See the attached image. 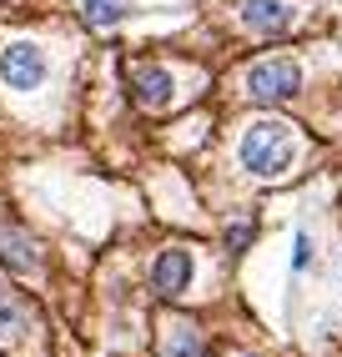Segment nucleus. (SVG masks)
Instances as JSON below:
<instances>
[{"mask_svg":"<svg viewBox=\"0 0 342 357\" xmlns=\"http://www.w3.org/2000/svg\"><path fill=\"white\" fill-rule=\"evenodd\" d=\"M126 91H131V101L146 116H161L171 101H177V70L166 61H131L126 66Z\"/></svg>","mask_w":342,"mask_h":357,"instance_id":"obj_4","label":"nucleus"},{"mask_svg":"<svg viewBox=\"0 0 342 357\" xmlns=\"http://www.w3.org/2000/svg\"><path fill=\"white\" fill-rule=\"evenodd\" d=\"M31 322H36V307L26 302V292L0 287V337H15V332H26Z\"/></svg>","mask_w":342,"mask_h":357,"instance_id":"obj_9","label":"nucleus"},{"mask_svg":"<svg viewBox=\"0 0 342 357\" xmlns=\"http://www.w3.org/2000/svg\"><path fill=\"white\" fill-rule=\"evenodd\" d=\"M302 86H307V70H302L297 56H287V51H267V56L241 66V96H247L252 106H262V111L292 106L302 96Z\"/></svg>","mask_w":342,"mask_h":357,"instance_id":"obj_2","label":"nucleus"},{"mask_svg":"<svg viewBox=\"0 0 342 357\" xmlns=\"http://www.w3.org/2000/svg\"><path fill=\"white\" fill-rule=\"evenodd\" d=\"M237 26L247 36L277 40V36L292 31V6L287 0H237Z\"/></svg>","mask_w":342,"mask_h":357,"instance_id":"obj_6","label":"nucleus"},{"mask_svg":"<svg viewBox=\"0 0 342 357\" xmlns=\"http://www.w3.org/2000/svg\"><path fill=\"white\" fill-rule=\"evenodd\" d=\"M302 161V141H297V126L277 111H262L252 116L237 136V166L247 172L252 181H287Z\"/></svg>","mask_w":342,"mask_h":357,"instance_id":"obj_1","label":"nucleus"},{"mask_svg":"<svg viewBox=\"0 0 342 357\" xmlns=\"http://www.w3.org/2000/svg\"><path fill=\"white\" fill-rule=\"evenodd\" d=\"M81 15H86L91 31H111V26H121V20L131 15V6L126 0H81Z\"/></svg>","mask_w":342,"mask_h":357,"instance_id":"obj_10","label":"nucleus"},{"mask_svg":"<svg viewBox=\"0 0 342 357\" xmlns=\"http://www.w3.org/2000/svg\"><path fill=\"white\" fill-rule=\"evenodd\" d=\"M191 277H197V257H191L186 247H161V252H156V261H151V292H156L161 302L186 297Z\"/></svg>","mask_w":342,"mask_h":357,"instance_id":"obj_5","label":"nucleus"},{"mask_svg":"<svg viewBox=\"0 0 342 357\" xmlns=\"http://www.w3.org/2000/svg\"><path fill=\"white\" fill-rule=\"evenodd\" d=\"M45 76H51V61H45V51L36 40H10L0 45V86L15 91V96H31V91L45 86Z\"/></svg>","mask_w":342,"mask_h":357,"instance_id":"obj_3","label":"nucleus"},{"mask_svg":"<svg viewBox=\"0 0 342 357\" xmlns=\"http://www.w3.org/2000/svg\"><path fill=\"white\" fill-rule=\"evenodd\" d=\"M252 236H257V222H252V217L232 222V227H227V252H247V247H252Z\"/></svg>","mask_w":342,"mask_h":357,"instance_id":"obj_11","label":"nucleus"},{"mask_svg":"<svg viewBox=\"0 0 342 357\" xmlns=\"http://www.w3.org/2000/svg\"><path fill=\"white\" fill-rule=\"evenodd\" d=\"M0 267L15 272V277H26L40 267V247H36V236H26L20 227H0Z\"/></svg>","mask_w":342,"mask_h":357,"instance_id":"obj_7","label":"nucleus"},{"mask_svg":"<svg viewBox=\"0 0 342 357\" xmlns=\"http://www.w3.org/2000/svg\"><path fill=\"white\" fill-rule=\"evenodd\" d=\"M161 357H211V352H207V342H202L197 322L171 317V322H166V332H161Z\"/></svg>","mask_w":342,"mask_h":357,"instance_id":"obj_8","label":"nucleus"},{"mask_svg":"<svg viewBox=\"0 0 342 357\" xmlns=\"http://www.w3.org/2000/svg\"><path fill=\"white\" fill-rule=\"evenodd\" d=\"M307 267H312V231L302 227L297 242H292V272H307Z\"/></svg>","mask_w":342,"mask_h":357,"instance_id":"obj_12","label":"nucleus"}]
</instances>
